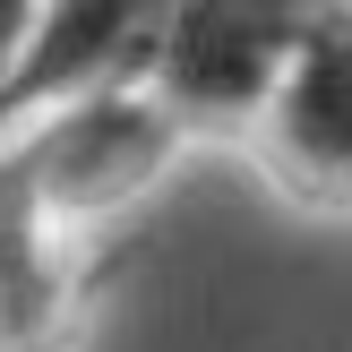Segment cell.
I'll return each instance as SVG.
<instances>
[{
	"mask_svg": "<svg viewBox=\"0 0 352 352\" xmlns=\"http://www.w3.org/2000/svg\"><path fill=\"white\" fill-rule=\"evenodd\" d=\"M60 267H52V223L26 198V172L0 146V352H43L60 327Z\"/></svg>",
	"mask_w": 352,
	"mask_h": 352,
	"instance_id": "5",
	"label": "cell"
},
{
	"mask_svg": "<svg viewBox=\"0 0 352 352\" xmlns=\"http://www.w3.org/2000/svg\"><path fill=\"white\" fill-rule=\"evenodd\" d=\"M172 138H181V120L146 86H103V95L60 103L9 155L26 172V198L52 223V215H112V206L146 198V181H164L172 164Z\"/></svg>",
	"mask_w": 352,
	"mask_h": 352,
	"instance_id": "2",
	"label": "cell"
},
{
	"mask_svg": "<svg viewBox=\"0 0 352 352\" xmlns=\"http://www.w3.org/2000/svg\"><path fill=\"white\" fill-rule=\"evenodd\" d=\"M344 86H352V17H344V26H327L318 43L284 69V86L258 103L275 155H284L309 189H344V172H352V112H344Z\"/></svg>",
	"mask_w": 352,
	"mask_h": 352,
	"instance_id": "4",
	"label": "cell"
},
{
	"mask_svg": "<svg viewBox=\"0 0 352 352\" xmlns=\"http://www.w3.org/2000/svg\"><path fill=\"white\" fill-rule=\"evenodd\" d=\"M26 17H34V0H0V69H9V52L26 43Z\"/></svg>",
	"mask_w": 352,
	"mask_h": 352,
	"instance_id": "6",
	"label": "cell"
},
{
	"mask_svg": "<svg viewBox=\"0 0 352 352\" xmlns=\"http://www.w3.org/2000/svg\"><path fill=\"white\" fill-rule=\"evenodd\" d=\"M155 26H164V0H34L26 43L0 69V129L103 86H146Z\"/></svg>",
	"mask_w": 352,
	"mask_h": 352,
	"instance_id": "3",
	"label": "cell"
},
{
	"mask_svg": "<svg viewBox=\"0 0 352 352\" xmlns=\"http://www.w3.org/2000/svg\"><path fill=\"white\" fill-rule=\"evenodd\" d=\"M344 17L352 0H164L146 95L172 120H258L284 69Z\"/></svg>",
	"mask_w": 352,
	"mask_h": 352,
	"instance_id": "1",
	"label": "cell"
}]
</instances>
